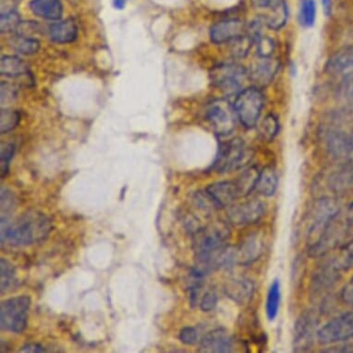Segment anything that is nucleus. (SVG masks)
<instances>
[{
  "instance_id": "obj_1",
  "label": "nucleus",
  "mask_w": 353,
  "mask_h": 353,
  "mask_svg": "<svg viewBox=\"0 0 353 353\" xmlns=\"http://www.w3.org/2000/svg\"><path fill=\"white\" fill-rule=\"evenodd\" d=\"M50 220L37 212H29L10 224L1 217V243L12 245H29L42 240L50 232Z\"/></svg>"
},
{
  "instance_id": "obj_2",
  "label": "nucleus",
  "mask_w": 353,
  "mask_h": 353,
  "mask_svg": "<svg viewBox=\"0 0 353 353\" xmlns=\"http://www.w3.org/2000/svg\"><path fill=\"white\" fill-rule=\"evenodd\" d=\"M252 157V151L240 138L221 143L214 160L213 170L217 173H229L245 167Z\"/></svg>"
},
{
  "instance_id": "obj_3",
  "label": "nucleus",
  "mask_w": 353,
  "mask_h": 353,
  "mask_svg": "<svg viewBox=\"0 0 353 353\" xmlns=\"http://www.w3.org/2000/svg\"><path fill=\"white\" fill-rule=\"evenodd\" d=\"M230 237V228L224 222H216L198 230L192 241L197 261H203L211 256L226 245V241Z\"/></svg>"
},
{
  "instance_id": "obj_4",
  "label": "nucleus",
  "mask_w": 353,
  "mask_h": 353,
  "mask_svg": "<svg viewBox=\"0 0 353 353\" xmlns=\"http://www.w3.org/2000/svg\"><path fill=\"white\" fill-rule=\"evenodd\" d=\"M30 307L31 298L26 295L2 301L0 307L1 330L16 334L23 333L27 327Z\"/></svg>"
},
{
  "instance_id": "obj_5",
  "label": "nucleus",
  "mask_w": 353,
  "mask_h": 353,
  "mask_svg": "<svg viewBox=\"0 0 353 353\" xmlns=\"http://www.w3.org/2000/svg\"><path fill=\"white\" fill-rule=\"evenodd\" d=\"M237 118L244 127L251 129L257 124L263 107V96L258 87L244 89L238 94L234 102Z\"/></svg>"
},
{
  "instance_id": "obj_6",
  "label": "nucleus",
  "mask_w": 353,
  "mask_h": 353,
  "mask_svg": "<svg viewBox=\"0 0 353 353\" xmlns=\"http://www.w3.org/2000/svg\"><path fill=\"white\" fill-rule=\"evenodd\" d=\"M336 216H339V205L335 201L330 198H323L317 201L308 230L309 247L314 245L321 239L325 230Z\"/></svg>"
},
{
  "instance_id": "obj_7",
  "label": "nucleus",
  "mask_w": 353,
  "mask_h": 353,
  "mask_svg": "<svg viewBox=\"0 0 353 353\" xmlns=\"http://www.w3.org/2000/svg\"><path fill=\"white\" fill-rule=\"evenodd\" d=\"M236 118L234 105L228 100H214L206 110V119L216 134L221 137H228L234 130Z\"/></svg>"
},
{
  "instance_id": "obj_8",
  "label": "nucleus",
  "mask_w": 353,
  "mask_h": 353,
  "mask_svg": "<svg viewBox=\"0 0 353 353\" xmlns=\"http://www.w3.org/2000/svg\"><path fill=\"white\" fill-rule=\"evenodd\" d=\"M210 76L214 85L228 94H233L243 87L249 73L241 65L226 63L214 67Z\"/></svg>"
},
{
  "instance_id": "obj_9",
  "label": "nucleus",
  "mask_w": 353,
  "mask_h": 353,
  "mask_svg": "<svg viewBox=\"0 0 353 353\" xmlns=\"http://www.w3.org/2000/svg\"><path fill=\"white\" fill-rule=\"evenodd\" d=\"M317 341L327 345L343 341L353 336V313L342 314L331 320L317 331Z\"/></svg>"
},
{
  "instance_id": "obj_10",
  "label": "nucleus",
  "mask_w": 353,
  "mask_h": 353,
  "mask_svg": "<svg viewBox=\"0 0 353 353\" xmlns=\"http://www.w3.org/2000/svg\"><path fill=\"white\" fill-rule=\"evenodd\" d=\"M265 214V205L258 200H249L246 202L230 206L228 211V219L237 226L252 225Z\"/></svg>"
},
{
  "instance_id": "obj_11",
  "label": "nucleus",
  "mask_w": 353,
  "mask_h": 353,
  "mask_svg": "<svg viewBox=\"0 0 353 353\" xmlns=\"http://www.w3.org/2000/svg\"><path fill=\"white\" fill-rule=\"evenodd\" d=\"M316 317L312 312H305L296 321L293 349L295 352H306L314 343L316 332Z\"/></svg>"
},
{
  "instance_id": "obj_12",
  "label": "nucleus",
  "mask_w": 353,
  "mask_h": 353,
  "mask_svg": "<svg viewBox=\"0 0 353 353\" xmlns=\"http://www.w3.org/2000/svg\"><path fill=\"white\" fill-rule=\"evenodd\" d=\"M325 145L334 159L344 163L353 161V132L347 134L341 130H328Z\"/></svg>"
},
{
  "instance_id": "obj_13",
  "label": "nucleus",
  "mask_w": 353,
  "mask_h": 353,
  "mask_svg": "<svg viewBox=\"0 0 353 353\" xmlns=\"http://www.w3.org/2000/svg\"><path fill=\"white\" fill-rule=\"evenodd\" d=\"M265 250V240L260 232L247 236L241 244L234 247L235 265H248L259 259Z\"/></svg>"
},
{
  "instance_id": "obj_14",
  "label": "nucleus",
  "mask_w": 353,
  "mask_h": 353,
  "mask_svg": "<svg viewBox=\"0 0 353 353\" xmlns=\"http://www.w3.org/2000/svg\"><path fill=\"white\" fill-rule=\"evenodd\" d=\"M205 192L210 197L216 208H230L240 197L235 181H217L212 183L205 189Z\"/></svg>"
},
{
  "instance_id": "obj_15",
  "label": "nucleus",
  "mask_w": 353,
  "mask_h": 353,
  "mask_svg": "<svg viewBox=\"0 0 353 353\" xmlns=\"http://www.w3.org/2000/svg\"><path fill=\"white\" fill-rule=\"evenodd\" d=\"M245 32L243 21L237 19H230L219 21L212 26L210 31L211 40L214 43H229L236 38L241 37Z\"/></svg>"
},
{
  "instance_id": "obj_16",
  "label": "nucleus",
  "mask_w": 353,
  "mask_h": 353,
  "mask_svg": "<svg viewBox=\"0 0 353 353\" xmlns=\"http://www.w3.org/2000/svg\"><path fill=\"white\" fill-rule=\"evenodd\" d=\"M233 349V339L224 328H216L203 336L200 344V352H230Z\"/></svg>"
},
{
  "instance_id": "obj_17",
  "label": "nucleus",
  "mask_w": 353,
  "mask_h": 353,
  "mask_svg": "<svg viewBox=\"0 0 353 353\" xmlns=\"http://www.w3.org/2000/svg\"><path fill=\"white\" fill-rule=\"evenodd\" d=\"M225 292L239 305H248L254 293V285L246 279H235L227 282Z\"/></svg>"
},
{
  "instance_id": "obj_18",
  "label": "nucleus",
  "mask_w": 353,
  "mask_h": 353,
  "mask_svg": "<svg viewBox=\"0 0 353 353\" xmlns=\"http://www.w3.org/2000/svg\"><path fill=\"white\" fill-rule=\"evenodd\" d=\"M279 61L276 59L270 58H260L259 61L252 68L249 73V78H251L257 85L265 86L272 81L279 70Z\"/></svg>"
},
{
  "instance_id": "obj_19",
  "label": "nucleus",
  "mask_w": 353,
  "mask_h": 353,
  "mask_svg": "<svg viewBox=\"0 0 353 353\" xmlns=\"http://www.w3.org/2000/svg\"><path fill=\"white\" fill-rule=\"evenodd\" d=\"M327 184L331 191L338 194L353 190V161L345 163L343 167L334 171L328 176Z\"/></svg>"
},
{
  "instance_id": "obj_20",
  "label": "nucleus",
  "mask_w": 353,
  "mask_h": 353,
  "mask_svg": "<svg viewBox=\"0 0 353 353\" xmlns=\"http://www.w3.org/2000/svg\"><path fill=\"white\" fill-rule=\"evenodd\" d=\"M30 9L34 15L46 20L59 21L63 15V5L59 0H32Z\"/></svg>"
},
{
  "instance_id": "obj_21",
  "label": "nucleus",
  "mask_w": 353,
  "mask_h": 353,
  "mask_svg": "<svg viewBox=\"0 0 353 353\" xmlns=\"http://www.w3.org/2000/svg\"><path fill=\"white\" fill-rule=\"evenodd\" d=\"M50 39L58 43H72L78 37V27L72 20L51 24L48 29Z\"/></svg>"
},
{
  "instance_id": "obj_22",
  "label": "nucleus",
  "mask_w": 353,
  "mask_h": 353,
  "mask_svg": "<svg viewBox=\"0 0 353 353\" xmlns=\"http://www.w3.org/2000/svg\"><path fill=\"white\" fill-rule=\"evenodd\" d=\"M268 12L263 18V23L272 30H281L287 23L289 9L284 0H276L275 3L268 8Z\"/></svg>"
},
{
  "instance_id": "obj_23",
  "label": "nucleus",
  "mask_w": 353,
  "mask_h": 353,
  "mask_svg": "<svg viewBox=\"0 0 353 353\" xmlns=\"http://www.w3.org/2000/svg\"><path fill=\"white\" fill-rule=\"evenodd\" d=\"M278 174L272 167H267L260 171L255 190L263 196L270 197L275 194L278 188Z\"/></svg>"
},
{
  "instance_id": "obj_24",
  "label": "nucleus",
  "mask_w": 353,
  "mask_h": 353,
  "mask_svg": "<svg viewBox=\"0 0 353 353\" xmlns=\"http://www.w3.org/2000/svg\"><path fill=\"white\" fill-rule=\"evenodd\" d=\"M0 73L10 78L21 77L27 75L28 68L21 59L14 56H4L0 62Z\"/></svg>"
},
{
  "instance_id": "obj_25",
  "label": "nucleus",
  "mask_w": 353,
  "mask_h": 353,
  "mask_svg": "<svg viewBox=\"0 0 353 353\" xmlns=\"http://www.w3.org/2000/svg\"><path fill=\"white\" fill-rule=\"evenodd\" d=\"M350 67H353V48L338 51L327 64V70L331 73L341 72Z\"/></svg>"
},
{
  "instance_id": "obj_26",
  "label": "nucleus",
  "mask_w": 353,
  "mask_h": 353,
  "mask_svg": "<svg viewBox=\"0 0 353 353\" xmlns=\"http://www.w3.org/2000/svg\"><path fill=\"white\" fill-rule=\"evenodd\" d=\"M260 171L257 168L251 167L248 170L243 171V174L237 180L235 181L236 185L238 187L240 197L247 196L254 191L256 186L258 178H259Z\"/></svg>"
},
{
  "instance_id": "obj_27",
  "label": "nucleus",
  "mask_w": 353,
  "mask_h": 353,
  "mask_svg": "<svg viewBox=\"0 0 353 353\" xmlns=\"http://www.w3.org/2000/svg\"><path fill=\"white\" fill-rule=\"evenodd\" d=\"M281 301V283H279L278 279H276L271 284L270 290H268L267 304H265V310H267L268 317L270 321H274L276 317L278 316Z\"/></svg>"
},
{
  "instance_id": "obj_28",
  "label": "nucleus",
  "mask_w": 353,
  "mask_h": 353,
  "mask_svg": "<svg viewBox=\"0 0 353 353\" xmlns=\"http://www.w3.org/2000/svg\"><path fill=\"white\" fill-rule=\"evenodd\" d=\"M316 19V4L314 0H301L299 20L304 27L313 26Z\"/></svg>"
},
{
  "instance_id": "obj_29",
  "label": "nucleus",
  "mask_w": 353,
  "mask_h": 353,
  "mask_svg": "<svg viewBox=\"0 0 353 353\" xmlns=\"http://www.w3.org/2000/svg\"><path fill=\"white\" fill-rule=\"evenodd\" d=\"M12 46L18 53L26 56L34 55L40 50L39 41L35 38L23 37V35H19L15 38Z\"/></svg>"
},
{
  "instance_id": "obj_30",
  "label": "nucleus",
  "mask_w": 353,
  "mask_h": 353,
  "mask_svg": "<svg viewBox=\"0 0 353 353\" xmlns=\"http://www.w3.org/2000/svg\"><path fill=\"white\" fill-rule=\"evenodd\" d=\"M0 273H1V294L7 292L14 286L16 282L15 268L12 263L2 258L0 261Z\"/></svg>"
},
{
  "instance_id": "obj_31",
  "label": "nucleus",
  "mask_w": 353,
  "mask_h": 353,
  "mask_svg": "<svg viewBox=\"0 0 353 353\" xmlns=\"http://www.w3.org/2000/svg\"><path fill=\"white\" fill-rule=\"evenodd\" d=\"M21 115L18 111L2 110L0 112V132L1 134L12 132L20 123Z\"/></svg>"
},
{
  "instance_id": "obj_32",
  "label": "nucleus",
  "mask_w": 353,
  "mask_h": 353,
  "mask_svg": "<svg viewBox=\"0 0 353 353\" xmlns=\"http://www.w3.org/2000/svg\"><path fill=\"white\" fill-rule=\"evenodd\" d=\"M339 96L342 104L353 112V72L343 79L339 89Z\"/></svg>"
},
{
  "instance_id": "obj_33",
  "label": "nucleus",
  "mask_w": 353,
  "mask_h": 353,
  "mask_svg": "<svg viewBox=\"0 0 353 353\" xmlns=\"http://www.w3.org/2000/svg\"><path fill=\"white\" fill-rule=\"evenodd\" d=\"M254 42H255L254 38L250 37L249 34L241 35V37L236 38L235 40L229 43H230V51L236 58H243L251 50Z\"/></svg>"
},
{
  "instance_id": "obj_34",
  "label": "nucleus",
  "mask_w": 353,
  "mask_h": 353,
  "mask_svg": "<svg viewBox=\"0 0 353 353\" xmlns=\"http://www.w3.org/2000/svg\"><path fill=\"white\" fill-rule=\"evenodd\" d=\"M334 267L339 271L347 270L353 265V239L341 249L339 256L332 262Z\"/></svg>"
},
{
  "instance_id": "obj_35",
  "label": "nucleus",
  "mask_w": 353,
  "mask_h": 353,
  "mask_svg": "<svg viewBox=\"0 0 353 353\" xmlns=\"http://www.w3.org/2000/svg\"><path fill=\"white\" fill-rule=\"evenodd\" d=\"M279 123L276 117L270 114L263 119L260 127V134L265 140L272 141L279 134Z\"/></svg>"
},
{
  "instance_id": "obj_36",
  "label": "nucleus",
  "mask_w": 353,
  "mask_h": 353,
  "mask_svg": "<svg viewBox=\"0 0 353 353\" xmlns=\"http://www.w3.org/2000/svg\"><path fill=\"white\" fill-rule=\"evenodd\" d=\"M0 29H1V32H10L15 31V30L18 29L19 26H20L21 20L20 17H19L18 13L13 12V10H10V12H2L1 18H0Z\"/></svg>"
},
{
  "instance_id": "obj_37",
  "label": "nucleus",
  "mask_w": 353,
  "mask_h": 353,
  "mask_svg": "<svg viewBox=\"0 0 353 353\" xmlns=\"http://www.w3.org/2000/svg\"><path fill=\"white\" fill-rule=\"evenodd\" d=\"M15 146L13 143H2L1 154H0V168H1L2 179L7 175L9 165L14 154Z\"/></svg>"
},
{
  "instance_id": "obj_38",
  "label": "nucleus",
  "mask_w": 353,
  "mask_h": 353,
  "mask_svg": "<svg viewBox=\"0 0 353 353\" xmlns=\"http://www.w3.org/2000/svg\"><path fill=\"white\" fill-rule=\"evenodd\" d=\"M257 46L258 56L260 58H270L275 50V43L268 37H260L255 40Z\"/></svg>"
},
{
  "instance_id": "obj_39",
  "label": "nucleus",
  "mask_w": 353,
  "mask_h": 353,
  "mask_svg": "<svg viewBox=\"0 0 353 353\" xmlns=\"http://www.w3.org/2000/svg\"><path fill=\"white\" fill-rule=\"evenodd\" d=\"M17 90L12 84L2 81L1 83V105H10L17 99Z\"/></svg>"
},
{
  "instance_id": "obj_40",
  "label": "nucleus",
  "mask_w": 353,
  "mask_h": 353,
  "mask_svg": "<svg viewBox=\"0 0 353 353\" xmlns=\"http://www.w3.org/2000/svg\"><path fill=\"white\" fill-rule=\"evenodd\" d=\"M217 301H219V298H217L216 293L214 290H209L201 300V309L203 312L213 311L216 308Z\"/></svg>"
},
{
  "instance_id": "obj_41",
  "label": "nucleus",
  "mask_w": 353,
  "mask_h": 353,
  "mask_svg": "<svg viewBox=\"0 0 353 353\" xmlns=\"http://www.w3.org/2000/svg\"><path fill=\"white\" fill-rule=\"evenodd\" d=\"M180 339L183 343L186 345H194L198 339L197 330L194 327H186L181 330Z\"/></svg>"
},
{
  "instance_id": "obj_42",
  "label": "nucleus",
  "mask_w": 353,
  "mask_h": 353,
  "mask_svg": "<svg viewBox=\"0 0 353 353\" xmlns=\"http://www.w3.org/2000/svg\"><path fill=\"white\" fill-rule=\"evenodd\" d=\"M341 298L345 303L353 305V276L342 290Z\"/></svg>"
},
{
  "instance_id": "obj_43",
  "label": "nucleus",
  "mask_w": 353,
  "mask_h": 353,
  "mask_svg": "<svg viewBox=\"0 0 353 353\" xmlns=\"http://www.w3.org/2000/svg\"><path fill=\"white\" fill-rule=\"evenodd\" d=\"M344 343L341 346L336 347L335 349L325 350V352H353V336L350 338L345 339Z\"/></svg>"
},
{
  "instance_id": "obj_44",
  "label": "nucleus",
  "mask_w": 353,
  "mask_h": 353,
  "mask_svg": "<svg viewBox=\"0 0 353 353\" xmlns=\"http://www.w3.org/2000/svg\"><path fill=\"white\" fill-rule=\"evenodd\" d=\"M20 352L35 353L45 352V350H43V347L40 346V345L32 343L26 345V346H24L23 349L20 350Z\"/></svg>"
},
{
  "instance_id": "obj_45",
  "label": "nucleus",
  "mask_w": 353,
  "mask_h": 353,
  "mask_svg": "<svg viewBox=\"0 0 353 353\" xmlns=\"http://www.w3.org/2000/svg\"><path fill=\"white\" fill-rule=\"evenodd\" d=\"M276 1V0H252V3L254 7L259 8V9H268Z\"/></svg>"
},
{
  "instance_id": "obj_46",
  "label": "nucleus",
  "mask_w": 353,
  "mask_h": 353,
  "mask_svg": "<svg viewBox=\"0 0 353 353\" xmlns=\"http://www.w3.org/2000/svg\"><path fill=\"white\" fill-rule=\"evenodd\" d=\"M323 7H324V10L325 14L330 15L331 12V9H332V1L331 0H322Z\"/></svg>"
},
{
  "instance_id": "obj_47",
  "label": "nucleus",
  "mask_w": 353,
  "mask_h": 353,
  "mask_svg": "<svg viewBox=\"0 0 353 353\" xmlns=\"http://www.w3.org/2000/svg\"><path fill=\"white\" fill-rule=\"evenodd\" d=\"M128 0H114V7L118 10L124 9L125 6H126Z\"/></svg>"
},
{
  "instance_id": "obj_48",
  "label": "nucleus",
  "mask_w": 353,
  "mask_h": 353,
  "mask_svg": "<svg viewBox=\"0 0 353 353\" xmlns=\"http://www.w3.org/2000/svg\"><path fill=\"white\" fill-rule=\"evenodd\" d=\"M347 217L350 221L353 222V202L350 203L349 208H347Z\"/></svg>"
}]
</instances>
